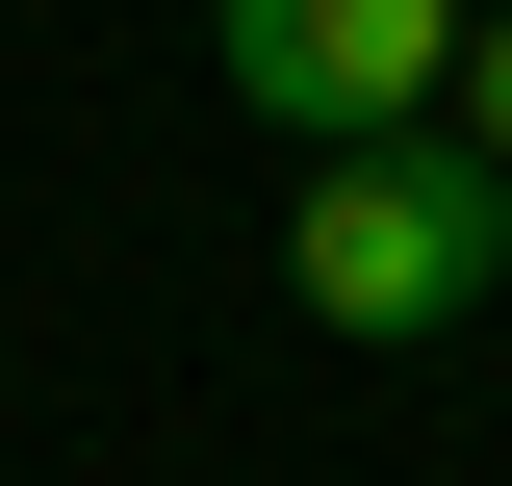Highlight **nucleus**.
Listing matches in <instances>:
<instances>
[{"label":"nucleus","mask_w":512,"mask_h":486,"mask_svg":"<svg viewBox=\"0 0 512 486\" xmlns=\"http://www.w3.org/2000/svg\"><path fill=\"white\" fill-rule=\"evenodd\" d=\"M282 282H308V333L410 359V333H461V307L512 282V180H487V154H436V128L308 154V205H282Z\"/></svg>","instance_id":"nucleus-1"},{"label":"nucleus","mask_w":512,"mask_h":486,"mask_svg":"<svg viewBox=\"0 0 512 486\" xmlns=\"http://www.w3.org/2000/svg\"><path fill=\"white\" fill-rule=\"evenodd\" d=\"M461 26L487 0H205V77L256 128H308V154H384V128L461 103Z\"/></svg>","instance_id":"nucleus-2"},{"label":"nucleus","mask_w":512,"mask_h":486,"mask_svg":"<svg viewBox=\"0 0 512 486\" xmlns=\"http://www.w3.org/2000/svg\"><path fill=\"white\" fill-rule=\"evenodd\" d=\"M461 154H487V180H512V0H487V26H461Z\"/></svg>","instance_id":"nucleus-3"}]
</instances>
